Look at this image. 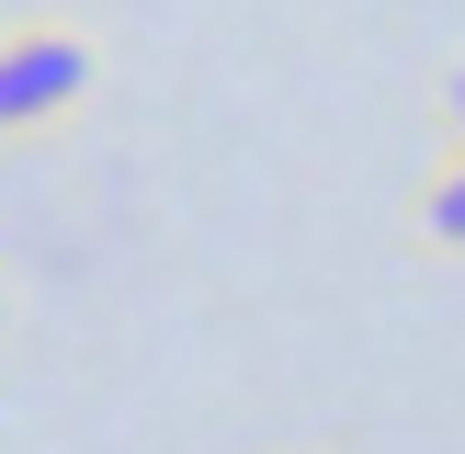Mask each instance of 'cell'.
Segmentation results:
<instances>
[{
    "label": "cell",
    "instance_id": "obj_2",
    "mask_svg": "<svg viewBox=\"0 0 465 454\" xmlns=\"http://www.w3.org/2000/svg\"><path fill=\"white\" fill-rule=\"evenodd\" d=\"M420 227H431V239H443V250H465V148L443 159V182H431V193H420Z\"/></svg>",
    "mask_w": 465,
    "mask_h": 454
},
{
    "label": "cell",
    "instance_id": "obj_1",
    "mask_svg": "<svg viewBox=\"0 0 465 454\" xmlns=\"http://www.w3.org/2000/svg\"><path fill=\"white\" fill-rule=\"evenodd\" d=\"M91 91V45L57 35V23H35V35L0 45V125H45V114H68Z\"/></svg>",
    "mask_w": 465,
    "mask_h": 454
},
{
    "label": "cell",
    "instance_id": "obj_3",
    "mask_svg": "<svg viewBox=\"0 0 465 454\" xmlns=\"http://www.w3.org/2000/svg\"><path fill=\"white\" fill-rule=\"evenodd\" d=\"M443 114H454V136H465V68H454V91H443Z\"/></svg>",
    "mask_w": 465,
    "mask_h": 454
}]
</instances>
